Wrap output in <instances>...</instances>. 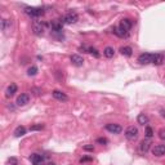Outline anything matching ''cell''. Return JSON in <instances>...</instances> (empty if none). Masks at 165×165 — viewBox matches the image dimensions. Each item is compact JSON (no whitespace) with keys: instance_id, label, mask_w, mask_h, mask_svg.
I'll return each instance as SVG.
<instances>
[{"instance_id":"obj_1","label":"cell","mask_w":165,"mask_h":165,"mask_svg":"<svg viewBox=\"0 0 165 165\" xmlns=\"http://www.w3.org/2000/svg\"><path fill=\"white\" fill-rule=\"evenodd\" d=\"M78 19H79V16L75 12H68L65 16H62L59 21L62 22V25H72V23H75V22H78Z\"/></svg>"},{"instance_id":"obj_2","label":"cell","mask_w":165,"mask_h":165,"mask_svg":"<svg viewBox=\"0 0 165 165\" xmlns=\"http://www.w3.org/2000/svg\"><path fill=\"white\" fill-rule=\"evenodd\" d=\"M26 14L27 16H30V17L32 18H39L41 17V16L44 14V9L43 8H36V7H29V8H26Z\"/></svg>"},{"instance_id":"obj_3","label":"cell","mask_w":165,"mask_h":165,"mask_svg":"<svg viewBox=\"0 0 165 165\" xmlns=\"http://www.w3.org/2000/svg\"><path fill=\"white\" fill-rule=\"evenodd\" d=\"M32 31H34V34L37 35V36L44 35V31H45V23L41 22V21H35L34 23H32Z\"/></svg>"},{"instance_id":"obj_4","label":"cell","mask_w":165,"mask_h":165,"mask_svg":"<svg viewBox=\"0 0 165 165\" xmlns=\"http://www.w3.org/2000/svg\"><path fill=\"white\" fill-rule=\"evenodd\" d=\"M138 133L139 132L135 126H129V128L125 130V137H126V139H129V141H135L138 138Z\"/></svg>"},{"instance_id":"obj_5","label":"cell","mask_w":165,"mask_h":165,"mask_svg":"<svg viewBox=\"0 0 165 165\" xmlns=\"http://www.w3.org/2000/svg\"><path fill=\"white\" fill-rule=\"evenodd\" d=\"M29 102H30V96L27 94V93H22V94H19L17 97V101H16V103H17L18 106H26Z\"/></svg>"},{"instance_id":"obj_6","label":"cell","mask_w":165,"mask_h":165,"mask_svg":"<svg viewBox=\"0 0 165 165\" xmlns=\"http://www.w3.org/2000/svg\"><path fill=\"white\" fill-rule=\"evenodd\" d=\"M138 62L141 65H147L152 62V54L151 53H142L138 57Z\"/></svg>"},{"instance_id":"obj_7","label":"cell","mask_w":165,"mask_h":165,"mask_svg":"<svg viewBox=\"0 0 165 165\" xmlns=\"http://www.w3.org/2000/svg\"><path fill=\"white\" fill-rule=\"evenodd\" d=\"M70 59H71V63H72L74 66H76V67H81V66L84 65V58H82L81 56H79V54H72Z\"/></svg>"},{"instance_id":"obj_8","label":"cell","mask_w":165,"mask_h":165,"mask_svg":"<svg viewBox=\"0 0 165 165\" xmlns=\"http://www.w3.org/2000/svg\"><path fill=\"white\" fill-rule=\"evenodd\" d=\"M17 85L14 84V82H10V84L7 86V90H5V97H8V98H10L12 96H14L16 93H17Z\"/></svg>"},{"instance_id":"obj_9","label":"cell","mask_w":165,"mask_h":165,"mask_svg":"<svg viewBox=\"0 0 165 165\" xmlns=\"http://www.w3.org/2000/svg\"><path fill=\"white\" fill-rule=\"evenodd\" d=\"M106 129L110 133H114V134H119V133H121V130H123V128L119 124H107Z\"/></svg>"},{"instance_id":"obj_10","label":"cell","mask_w":165,"mask_h":165,"mask_svg":"<svg viewBox=\"0 0 165 165\" xmlns=\"http://www.w3.org/2000/svg\"><path fill=\"white\" fill-rule=\"evenodd\" d=\"M119 26L121 27V29H123L124 31L128 32V31L132 29V26H133V22H132V19H129V18H123Z\"/></svg>"},{"instance_id":"obj_11","label":"cell","mask_w":165,"mask_h":165,"mask_svg":"<svg viewBox=\"0 0 165 165\" xmlns=\"http://www.w3.org/2000/svg\"><path fill=\"white\" fill-rule=\"evenodd\" d=\"M164 59H165V57H164L163 53H153L152 54V62L151 63L159 66V65H161L164 62Z\"/></svg>"},{"instance_id":"obj_12","label":"cell","mask_w":165,"mask_h":165,"mask_svg":"<svg viewBox=\"0 0 165 165\" xmlns=\"http://www.w3.org/2000/svg\"><path fill=\"white\" fill-rule=\"evenodd\" d=\"M52 96L56 98V100H58V101H63V102L68 101V97L66 96V93H63L61 90H53L52 92Z\"/></svg>"},{"instance_id":"obj_13","label":"cell","mask_w":165,"mask_h":165,"mask_svg":"<svg viewBox=\"0 0 165 165\" xmlns=\"http://www.w3.org/2000/svg\"><path fill=\"white\" fill-rule=\"evenodd\" d=\"M152 153L155 156H164L165 155V145H156L152 148Z\"/></svg>"},{"instance_id":"obj_14","label":"cell","mask_w":165,"mask_h":165,"mask_svg":"<svg viewBox=\"0 0 165 165\" xmlns=\"http://www.w3.org/2000/svg\"><path fill=\"white\" fill-rule=\"evenodd\" d=\"M114 34H115V35H118L119 37H128V36H129V34H128V32H126V31H124V30H123V29H121V27H120V26L115 27V29H114Z\"/></svg>"},{"instance_id":"obj_15","label":"cell","mask_w":165,"mask_h":165,"mask_svg":"<svg viewBox=\"0 0 165 165\" xmlns=\"http://www.w3.org/2000/svg\"><path fill=\"white\" fill-rule=\"evenodd\" d=\"M150 146H151V143H150V141H146V139H143L139 143V151L141 152H147L148 150H150Z\"/></svg>"},{"instance_id":"obj_16","label":"cell","mask_w":165,"mask_h":165,"mask_svg":"<svg viewBox=\"0 0 165 165\" xmlns=\"http://www.w3.org/2000/svg\"><path fill=\"white\" fill-rule=\"evenodd\" d=\"M51 27H52L53 31L61 32V31H62V22H61V21H53L52 23H51Z\"/></svg>"},{"instance_id":"obj_17","label":"cell","mask_w":165,"mask_h":165,"mask_svg":"<svg viewBox=\"0 0 165 165\" xmlns=\"http://www.w3.org/2000/svg\"><path fill=\"white\" fill-rule=\"evenodd\" d=\"M148 116L147 115H145V114H139L138 115V118H137V121H138V124H141V125H145V124H148Z\"/></svg>"},{"instance_id":"obj_18","label":"cell","mask_w":165,"mask_h":165,"mask_svg":"<svg viewBox=\"0 0 165 165\" xmlns=\"http://www.w3.org/2000/svg\"><path fill=\"white\" fill-rule=\"evenodd\" d=\"M114 54H115L114 48H111V47H106V48H104L103 56L106 57V58H112V57H114Z\"/></svg>"},{"instance_id":"obj_19","label":"cell","mask_w":165,"mask_h":165,"mask_svg":"<svg viewBox=\"0 0 165 165\" xmlns=\"http://www.w3.org/2000/svg\"><path fill=\"white\" fill-rule=\"evenodd\" d=\"M30 160L32 161V164L40 163V161H44V156H43V155H39V153H32V155L30 156Z\"/></svg>"},{"instance_id":"obj_20","label":"cell","mask_w":165,"mask_h":165,"mask_svg":"<svg viewBox=\"0 0 165 165\" xmlns=\"http://www.w3.org/2000/svg\"><path fill=\"white\" fill-rule=\"evenodd\" d=\"M120 52H121L123 56H126V57H130L132 53H133V49L130 47H121L120 48Z\"/></svg>"},{"instance_id":"obj_21","label":"cell","mask_w":165,"mask_h":165,"mask_svg":"<svg viewBox=\"0 0 165 165\" xmlns=\"http://www.w3.org/2000/svg\"><path fill=\"white\" fill-rule=\"evenodd\" d=\"M26 134V128L25 126H18V128H16L14 130V135L16 137H22Z\"/></svg>"},{"instance_id":"obj_22","label":"cell","mask_w":165,"mask_h":165,"mask_svg":"<svg viewBox=\"0 0 165 165\" xmlns=\"http://www.w3.org/2000/svg\"><path fill=\"white\" fill-rule=\"evenodd\" d=\"M36 74H37V67H36V66H31V67L27 70V75H29V76H34Z\"/></svg>"},{"instance_id":"obj_23","label":"cell","mask_w":165,"mask_h":165,"mask_svg":"<svg viewBox=\"0 0 165 165\" xmlns=\"http://www.w3.org/2000/svg\"><path fill=\"white\" fill-rule=\"evenodd\" d=\"M88 53H90V54H93V56H94L96 58H100V57H101V54H100V53H98V51H97V49H96V48H89V49H88Z\"/></svg>"},{"instance_id":"obj_24","label":"cell","mask_w":165,"mask_h":165,"mask_svg":"<svg viewBox=\"0 0 165 165\" xmlns=\"http://www.w3.org/2000/svg\"><path fill=\"white\" fill-rule=\"evenodd\" d=\"M8 26H10V21H8V19H2V30L3 31H5V30H7V27Z\"/></svg>"},{"instance_id":"obj_25","label":"cell","mask_w":165,"mask_h":165,"mask_svg":"<svg viewBox=\"0 0 165 165\" xmlns=\"http://www.w3.org/2000/svg\"><path fill=\"white\" fill-rule=\"evenodd\" d=\"M97 143H100V145H107L108 143V139L104 138V137H100V138H97Z\"/></svg>"},{"instance_id":"obj_26","label":"cell","mask_w":165,"mask_h":165,"mask_svg":"<svg viewBox=\"0 0 165 165\" xmlns=\"http://www.w3.org/2000/svg\"><path fill=\"white\" fill-rule=\"evenodd\" d=\"M152 135H153L152 128H150V126H146V137H147V138H151Z\"/></svg>"},{"instance_id":"obj_27","label":"cell","mask_w":165,"mask_h":165,"mask_svg":"<svg viewBox=\"0 0 165 165\" xmlns=\"http://www.w3.org/2000/svg\"><path fill=\"white\" fill-rule=\"evenodd\" d=\"M43 128H44L43 124H37V125H32L31 128H30V130H31V132H34V130H41Z\"/></svg>"},{"instance_id":"obj_28","label":"cell","mask_w":165,"mask_h":165,"mask_svg":"<svg viewBox=\"0 0 165 165\" xmlns=\"http://www.w3.org/2000/svg\"><path fill=\"white\" fill-rule=\"evenodd\" d=\"M8 161H9L10 164H12V165H18V160H17V159H16V157H10Z\"/></svg>"},{"instance_id":"obj_29","label":"cell","mask_w":165,"mask_h":165,"mask_svg":"<svg viewBox=\"0 0 165 165\" xmlns=\"http://www.w3.org/2000/svg\"><path fill=\"white\" fill-rule=\"evenodd\" d=\"M159 137L165 141V129H160V132H159Z\"/></svg>"},{"instance_id":"obj_30","label":"cell","mask_w":165,"mask_h":165,"mask_svg":"<svg viewBox=\"0 0 165 165\" xmlns=\"http://www.w3.org/2000/svg\"><path fill=\"white\" fill-rule=\"evenodd\" d=\"M82 148H84L85 151H94V147H93L92 145H90V146H89V145H86V146H84Z\"/></svg>"},{"instance_id":"obj_31","label":"cell","mask_w":165,"mask_h":165,"mask_svg":"<svg viewBox=\"0 0 165 165\" xmlns=\"http://www.w3.org/2000/svg\"><path fill=\"white\" fill-rule=\"evenodd\" d=\"M93 159L92 157H81L80 159V163H86V161H92Z\"/></svg>"},{"instance_id":"obj_32","label":"cell","mask_w":165,"mask_h":165,"mask_svg":"<svg viewBox=\"0 0 165 165\" xmlns=\"http://www.w3.org/2000/svg\"><path fill=\"white\" fill-rule=\"evenodd\" d=\"M34 165H45V163H44V161H40V163H35Z\"/></svg>"},{"instance_id":"obj_33","label":"cell","mask_w":165,"mask_h":165,"mask_svg":"<svg viewBox=\"0 0 165 165\" xmlns=\"http://www.w3.org/2000/svg\"><path fill=\"white\" fill-rule=\"evenodd\" d=\"M47 165H57V164H56V163H48Z\"/></svg>"}]
</instances>
